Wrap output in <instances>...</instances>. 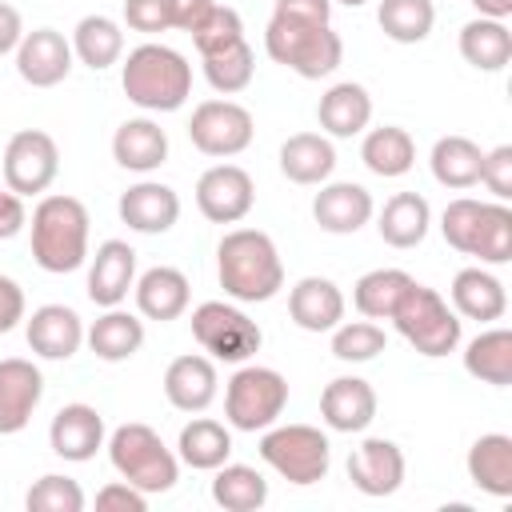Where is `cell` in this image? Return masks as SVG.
<instances>
[{
    "label": "cell",
    "mask_w": 512,
    "mask_h": 512,
    "mask_svg": "<svg viewBox=\"0 0 512 512\" xmlns=\"http://www.w3.org/2000/svg\"><path fill=\"white\" fill-rule=\"evenodd\" d=\"M448 292H452V312L464 316V320L492 324V320H500L508 312V292L488 268H460L452 276Z\"/></svg>",
    "instance_id": "27"
},
{
    "label": "cell",
    "mask_w": 512,
    "mask_h": 512,
    "mask_svg": "<svg viewBox=\"0 0 512 512\" xmlns=\"http://www.w3.org/2000/svg\"><path fill=\"white\" fill-rule=\"evenodd\" d=\"M24 320V288L12 276H0V332H12Z\"/></svg>",
    "instance_id": "51"
},
{
    "label": "cell",
    "mask_w": 512,
    "mask_h": 512,
    "mask_svg": "<svg viewBox=\"0 0 512 512\" xmlns=\"http://www.w3.org/2000/svg\"><path fill=\"white\" fill-rule=\"evenodd\" d=\"M288 316L304 332H332L344 320V292L328 276H304L288 292Z\"/></svg>",
    "instance_id": "23"
},
{
    "label": "cell",
    "mask_w": 512,
    "mask_h": 512,
    "mask_svg": "<svg viewBox=\"0 0 512 512\" xmlns=\"http://www.w3.org/2000/svg\"><path fill=\"white\" fill-rule=\"evenodd\" d=\"M96 508H104V512H144L148 508V492L132 488L128 480H112V484H104L96 492Z\"/></svg>",
    "instance_id": "49"
},
{
    "label": "cell",
    "mask_w": 512,
    "mask_h": 512,
    "mask_svg": "<svg viewBox=\"0 0 512 512\" xmlns=\"http://www.w3.org/2000/svg\"><path fill=\"white\" fill-rule=\"evenodd\" d=\"M72 56L84 68H92V72L112 68L124 56V32H120V24L112 16H100V12L96 16H84L76 24V32H72Z\"/></svg>",
    "instance_id": "37"
},
{
    "label": "cell",
    "mask_w": 512,
    "mask_h": 512,
    "mask_svg": "<svg viewBox=\"0 0 512 512\" xmlns=\"http://www.w3.org/2000/svg\"><path fill=\"white\" fill-rule=\"evenodd\" d=\"M316 120H320V128H324L328 136H336V140L360 136V132L368 128V120H372V96H368V88L356 84V80L332 84V88L320 96V104H316Z\"/></svg>",
    "instance_id": "25"
},
{
    "label": "cell",
    "mask_w": 512,
    "mask_h": 512,
    "mask_svg": "<svg viewBox=\"0 0 512 512\" xmlns=\"http://www.w3.org/2000/svg\"><path fill=\"white\" fill-rule=\"evenodd\" d=\"M24 224H28V208H24V196H16V192H0V240H12V236H20L24 232Z\"/></svg>",
    "instance_id": "52"
},
{
    "label": "cell",
    "mask_w": 512,
    "mask_h": 512,
    "mask_svg": "<svg viewBox=\"0 0 512 512\" xmlns=\"http://www.w3.org/2000/svg\"><path fill=\"white\" fill-rule=\"evenodd\" d=\"M376 204H372V192L364 184H352V180H336V184H320L316 200H312V220L320 232H332V236H352L360 232L368 220H372Z\"/></svg>",
    "instance_id": "16"
},
{
    "label": "cell",
    "mask_w": 512,
    "mask_h": 512,
    "mask_svg": "<svg viewBox=\"0 0 512 512\" xmlns=\"http://www.w3.org/2000/svg\"><path fill=\"white\" fill-rule=\"evenodd\" d=\"M108 460L120 472V480H128L140 492H168L180 480V456L160 440L156 428L148 424H120L108 436Z\"/></svg>",
    "instance_id": "5"
},
{
    "label": "cell",
    "mask_w": 512,
    "mask_h": 512,
    "mask_svg": "<svg viewBox=\"0 0 512 512\" xmlns=\"http://www.w3.org/2000/svg\"><path fill=\"white\" fill-rule=\"evenodd\" d=\"M124 24L132 32L156 36L172 28V0H124Z\"/></svg>",
    "instance_id": "47"
},
{
    "label": "cell",
    "mask_w": 512,
    "mask_h": 512,
    "mask_svg": "<svg viewBox=\"0 0 512 512\" xmlns=\"http://www.w3.org/2000/svg\"><path fill=\"white\" fill-rule=\"evenodd\" d=\"M24 336L40 360H72L84 344V320L68 304H40L28 316Z\"/></svg>",
    "instance_id": "18"
},
{
    "label": "cell",
    "mask_w": 512,
    "mask_h": 512,
    "mask_svg": "<svg viewBox=\"0 0 512 512\" xmlns=\"http://www.w3.org/2000/svg\"><path fill=\"white\" fill-rule=\"evenodd\" d=\"M16 72L32 88H56L72 72V40L56 28H32L16 44Z\"/></svg>",
    "instance_id": "14"
},
{
    "label": "cell",
    "mask_w": 512,
    "mask_h": 512,
    "mask_svg": "<svg viewBox=\"0 0 512 512\" xmlns=\"http://www.w3.org/2000/svg\"><path fill=\"white\" fill-rule=\"evenodd\" d=\"M376 24L396 44H420V40H428V32L436 24V4L432 0H380Z\"/></svg>",
    "instance_id": "40"
},
{
    "label": "cell",
    "mask_w": 512,
    "mask_h": 512,
    "mask_svg": "<svg viewBox=\"0 0 512 512\" xmlns=\"http://www.w3.org/2000/svg\"><path fill=\"white\" fill-rule=\"evenodd\" d=\"M264 52L284 64L288 72L304 80L332 76L344 60V40L332 32V24H308V20H288L272 16L264 28Z\"/></svg>",
    "instance_id": "4"
},
{
    "label": "cell",
    "mask_w": 512,
    "mask_h": 512,
    "mask_svg": "<svg viewBox=\"0 0 512 512\" xmlns=\"http://www.w3.org/2000/svg\"><path fill=\"white\" fill-rule=\"evenodd\" d=\"M124 96L144 112H176L192 96V64L168 44H140L120 68Z\"/></svg>",
    "instance_id": "2"
},
{
    "label": "cell",
    "mask_w": 512,
    "mask_h": 512,
    "mask_svg": "<svg viewBox=\"0 0 512 512\" xmlns=\"http://www.w3.org/2000/svg\"><path fill=\"white\" fill-rule=\"evenodd\" d=\"M212 500L224 512H256L268 504V480L252 464H220L212 476Z\"/></svg>",
    "instance_id": "39"
},
{
    "label": "cell",
    "mask_w": 512,
    "mask_h": 512,
    "mask_svg": "<svg viewBox=\"0 0 512 512\" xmlns=\"http://www.w3.org/2000/svg\"><path fill=\"white\" fill-rule=\"evenodd\" d=\"M24 508H28V512H84V488H80L72 476L48 472V476H40V480L28 488Z\"/></svg>",
    "instance_id": "44"
},
{
    "label": "cell",
    "mask_w": 512,
    "mask_h": 512,
    "mask_svg": "<svg viewBox=\"0 0 512 512\" xmlns=\"http://www.w3.org/2000/svg\"><path fill=\"white\" fill-rule=\"evenodd\" d=\"M480 212H484V200H472V196H456V200H448V208L440 212V232H444L448 248L472 256L476 228H480Z\"/></svg>",
    "instance_id": "46"
},
{
    "label": "cell",
    "mask_w": 512,
    "mask_h": 512,
    "mask_svg": "<svg viewBox=\"0 0 512 512\" xmlns=\"http://www.w3.org/2000/svg\"><path fill=\"white\" fill-rule=\"evenodd\" d=\"M336 4H344V8H360V4H368V0H336Z\"/></svg>",
    "instance_id": "56"
},
{
    "label": "cell",
    "mask_w": 512,
    "mask_h": 512,
    "mask_svg": "<svg viewBox=\"0 0 512 512\" xmlns=\"http://www.w3.org/2000/svg\"><path fill=\"white\" fill-rule=\"evenodd\" d=\"M40 400H44L40 368L24 356H4L0 360V436L24 432Z\"/></svg>",
    "instance_id": "13"
},
{
    "label": "cell",
    "mask_w": 512,
    "mask_h": 512,
    "mask_svg": "<svg viewBox=\"0 0 512 512\" xmlns=\"http://www.w3.org/2000/svg\"><path fill=\"white\" fill-rule=\"evenodd\" d=\"M176 456L180 464L196 468V472H216L228 456H232V432L220 424V420H208V416H196L180 428V440H176Z\"/></svg>",
    "instance_id": "33"
},
{
    "label": "cell",
    "mask_w": 512,
    "mask_h": 512,
    "mask_svg": "<svg viewBox=\"0 0 512 512\" xmlns=\"http://www.w3.org/2000/svg\"><path fill=\"white\" fill-rule=\"evenodd\" d=\"M472 256H476L480 264H508V260H512V208H508L504 200L484 204Z\"/></svg>",
    "instance_id": "42"
},
{
    "label": "cell",
    "mask_w": 512,
    "mask_h": 512,
    "mask_svg": "<svg viewBox=\"0 0 512 512\" xmlns=\"http://www.w3.org/2000/svg\"><path fill=\"white\" fill-rule=\"evenodd\" d=\"M388 348V336L376 320H340L332 328V356L344 364H364L376 360Z\"/></svg>",
    "instance_id": "43"
},
{
    "label": "cell",
    "mask_w": 512,
    "mask_h": 512,
    "mask_svg": "<svg viewBox=\"0 0 512 512\" xmlns=\"http://www.w3.org/2000/svg\"><path fill=\"white\" fill-rule=\"evenodd\" d=\"M256 204V184L240 164H212L196 180V208L212 224H240Z\"/></svg>",
    "instance_id": "12"
},
{
    "label": "cell",
    "mask_w": 512,
    "mask_h": 512,
    "mask_svg": "<svg viewBox=\"0 0 512 512\" xmlns=\"http://www.w3.org/2000/svg\"><path fill=\"white\" fill-rule=\"evenodd\" d=\"M216 276L224 296L240 304H264L284 288V260L268 232L232 228L216 248Z\"/></svg>",
    "instance_id": "1"
},
{
    "label": "cell",
    "mask_w": 512,
    "mask_h": 512,
    "mask_svg": "<svg viewBox=\"0 0 512 512\" xmlns=\"http://www.w3.org/2000/svg\"><path fill=\"white\" fill-rule=\"evenodd\" d=\"M116 212H120V220H124L132 232H140V236H160V232H168V228L180 220V196H176V188H168V184H160V180H140V184H132V188L120 196Z\"/></svg>",
    "instance_id": "19"
},
{
    "label": "cell",
    "mask_w": 512,
    "mask_h": 512,
    "mask_svg": "<svg viewBox=\"0 0 512 512\" xmlns=\"http://www.w3.org/2000/svg\"><path fill=\"white\" fill-rule=\"evenodd\" d=\"M288 408V380L276 368L244 364L224 388V420L236 432H264Z\"/></svg>",
    "instance_id": "8"
},
{
    "label": "cell",
    "mask_w": 512,
    "mask_h": 512,
    "mask_svg": "<svg viewBox=\"0 0 512 512\" xmlns=\"http://www.w3.org/2000/svg\"><path fill=\"white\" fill-rule=\"evenodd\" d=\"M480 184L496 200H508L512 196V144H496L492 152H484V160H480Z\"/></svg>",
    "instance_id": "48"
},
{
    "label": "cell",
    "mask_w": 512,
    "mask_h": 512,
    "mask_svg": "<svg viewBox=\"0 0 512 512\" xmlns=\"http://www.w3.org/2000/svg\"><path fill=\"white\" fill-rule=\"evenodd\" d=\"M256 136V124H252V112L236 100H204L192 108V120H188V140L196 152L204 156H240Z\"/></svg>",
    "instance_id": "10"
},
{
    "label": "cell",
    "mask_w": 512,
    "mask_h": 512,
    "mask_svg": "<svg viewBox=\"0 0 512 512\" xmlns=\"http://www.w3.org/2000/svg\"><path fill=\"white\" fill-rule=\"evenodd\" d=\"M88 208L76 196L52 192L32 208V260L52 272H76L88 260Z\"/></svg>",
    "instance_id": "3"
},
{
    "label": "cell",
    "mask_w": 512,
    "mask_h": 512,
    "mask_svg": "<svg viewBox=\"0 0 512 512\" xmlns=\"http://www.w3.org/2000/svg\"><path fill=\"white\" fill-rule=\"evenodd\" d=\"M132 292H136L140 316H144V320H160V324L184 316V312H188V300H192L188 276H184L180 268H172V264L148 268V272L132 284Z\"/></svg>",
    "instance_id": "24"
},
{
    "label": "cell",
    "mask_w": 512,
    "mask_h": 512,
    "mask_svg": "<svg viewBox=\"0 0 512 512\" xmlns=\"http://www.w3.org/2000/svg\"><path fill=\"white\" fill-rule=\"evenodd\" d=\"M480 160H484V152L468 136H440L432 144V156H428L436 184H444L452 192H464V188L480 184Z\"/></svg>",
    "instance_id": "35"
},
{
    "label": "cell",
    "mask_w": 512,
    "mask_h": 512,
    "mask_svg": "<svg viewBox=\"0 0 512 512\" xmlns=\"http://www.w3.org/2000/svg\"><path fill=\"white\" fill-rule=\"evenodd\" d=\"M48 444L60 460L84 464L104 448V416L92 404H64L48 424Z\"/></svg>",
    "instance_id": "21"
},
{
    "label": "cell",
    "mask_w": 512,
    "mask_h": 512,
    "mask_svg": "<svg viewBox=\"0 0 512 512\" xmlns=\"http://www.w3.org/2000/svg\"><path fill=\"white\" fill-rule=\"evenodd\" d=\"M464 372L476 376L480 384L508 388L512 384V332L508 328H488L468 340L464 348Z\"/></svg>",
    "instance_id": "36"
},
{
    "label": "cell",
    "mask_w": 512,
    "mask_h": 512,
    "mask_svg": "<svg viewBox=\"0 0 512 512\" xmlns=\"http://www.w3.org/2000/svg\"><path fill=\"white\" fill-rule=\"evenodd\" d=\"M240 40H244V20H240V12L228 8V4H216V8L208 12V20L192 32V44H196L200 56H216V52L240 44Z\"/></svg>",
    "instance_id": "45"
},
{
    "label": "cell",
    "mask_w": 512,
    "mask_h": 512,
    "mask_svg": "<svg viewBox=\"0 0 512 512\" xmlns=\"http://www.w3.org/2000/svg\"><path fill=\"white\" fill-rule=\"evenodd\" d=\"M320 420L332 432H364L376 420V388L360 376H336L320 392Z\"/></svg>",
    "instance_id": "20"
},
{
    "label": "cell",
    "mask_w": 512,
    "mask_h": 512,
    "mask_svg": "<svg viewBox=\"0 0 512 512\" xmlns=\"http://www.w3.org/2000/svg\"><path fill=\"white\" fill-rule=\"evenodd\" d=\"M60 176V148L48 132L40 128H24L8 140L4 148V184L16 196H40L52 188V180Z\"/></svg>",
    "instance_id": "11"
},
{
    "label": "cell",
    "mask_w": 512,
    "mask_h": 512,
    "mask_svg": "<svg viewBox=\"0 0 512 512\" xmlns=\"http://www.w3.org/2000/svg\"><path fill=\"white\" fill-rule=\"evenodd\" d=\"M200 64H204V80H208L216 92L236 96V92H244V88L252 84L256 52H252V44H248V40H240V44H232V48L216 52V56H200Z\"/></svg>",
    "instance_id": "41"
},
{
    "label": "cell",
    "mask_w": 512,
    "mask_h": 512,
    "mask_svg": "<svg viewBox=\"0 0 512 512\" xmlns=\"http://www.w3.org/2000/svg\"><path fill=\"white\" fill-rule=\"evenodd\" d=\"M280 172L292 184H324L336 172V148L320 132H296L280 144Z\"/></svg>",
    "instance_id": "31"
},
{
    "label": "cell",
    "mask_w": 512,
    "mask_h": 512,
    "mask_svg": "<svg viewBox=\"0 0 512 512\" xmlns=\"http://www.w3.org/2000/svg\"><path fill=\"white\" fill-rule=\"evenodd\" d=\"M360 160H364V168H368L372 176L396 180V176L412 172V164H416V140H412L408 128H400V124H380V128L364 132Z\"/></svg>",
    "instance_id": "32"
},
{
    "label": "cell",
    "mask_w": 512,
    "mask_h": 512,
    "mask_svg": "<svg viewBox=\"0 0 512 512\" xmlns=\"http://www.w3.org/2000/svg\"><path fill=\"white\" fill-rule=\"evenodd\" d=\"M112 160L128 172H156L164 160H168V132L148 120V116H136V120H124L112 136Z\"/></svg>",
    "instance_id": "26"
},
{
    "label": "cell",
    "mask_w": 512,
    "mask_h": 512,
    "mask_svg": "<svg viewBox=\"0 0 512 512\" xmlns=\"http://www.w3.org/2000/svg\"><path fill=\"white\" fill-rule=\"evenodd\" d=\"M468 480L496 496V500H508L512 496V436L504 432H484L480 440H472L468 448Z\"/></svg>",
    "instance_id": "29"
},
{
    "label": "cell",
    "mask_w": 512,
    "mask_h": 512,
    "mask_svg": "<svg viewBox=\"0 0 512 512\" xmlns=\"http://www.w3.org/2000/svg\"><path fill=\"white\" fill-rule=\"evenodd\" d=\"M212 8H216V0H172V28H180V32L192 36L208 20Z\"/></svg>",
    "instance_id": "53"
},
{
    "label": "cell",
    "mask_w": 512,
    "mask_h": 512,
    "mask_svg": "<svg viewBox=\"0 0 512 512\" xmlns=\"http://www.w3.org/2000/svg\"><path fill=\"white\" fill-rule=\"evenodd\" d=\"M460 56L476 68V72H500L512 60V32L504 20H488L476 16L460 28Z\"/></svg>",
    "instance_id": "34"
},
{
    "label": "cell",
    "mask_w": 512,
    "mask_h": 512,
    "mask_svg": "<svg viewBox=\"0 0 512 512\" xmlns=\"http://www.w3.org/2000/svg\"><path fill=\"white\" fill-rule=\"evenodd\" d=\"M84 340H88L96 360L120 364L144 348V320L124 312V308H104V316H96L92 328H84Z\"/></svg>",
    "instance_id": "28"
},
{
    "label": "cell",
    "mask_w": 512,
    "mask_h": 512,
    "mask_svg": "<svg viewBox=\"0 0 512 512\" xmlns=\"http://www.w3.org/2000/svg\"><path fill=\"white\" fill-rule=\"evenodd\" d=\"M192 336L212 360H224V364L252 360L260 352V340H264L260 324L224 300H204L192 308Z\"/></svg>",
    "instance_id": "9"
},
{
    "label": "cell",
    "mask_w": 512,
    "mask_h": 512,
    "mask_svg": "<svg viewBox=\"0 0 512 512\" xmlns=\"http://www.w3.org/2000/svg\"><path fill=\"white\" fill-rule=\"evenodd\" d=\"M20 40H24V20H20V12L12 4L0 0V56L16 52Z\"/></svg>",
    "instance_id": "54"
},
{
    "label": "cell",
    "mask_w": 512,
    "mask_h": 512,
    "mask_svg": "<svg viewBox=\"0 0 512 512\" xmlns=\"http://www.w3.org/2000/svg\"><path fill=\"white\" fill-rule=\"evenodd\" d=\"M432 228V208L420 192H396L384 200L376 232L388 248H416Z\"/></svg>",
    "instance_id": "30"
},
{
    "label": "cell",
    "mask_w": 512,
    "mask_h": 512,
    "mask_svg": "<svg viewBox=\"0 0 512 512\" xmlns=\"http://www.w3.org/2000/svg\"><path fill=\"white\" fill-rule=\"evenodd\" d=\"M216 392H220V376L212 356L188 352L164 368V396L176 412H204L216 400Z\"/></svg>",
    "instance_id": "22"
},
{
    "label": "cell",
    "mask_w": 512,
    "mask_h": 512,
    "mask_svg": "<svg viewBox=\"0 0 512 512\" xmlns=\"http://www.w3.org/2000/svg\"><path fill=\"white\" fill-rule=\"evenodd\" d=\"M392 324H396V332H400L420 356H428V360L448 356V352H456V344H460V316L448 308V300H444L436 288L416 284V280H412V288L400 296V304H396V312H392Z\"/></svg>",
    "instance_id": "7"
},
{
    "label": "cell",
    "mask_w": 512,
    "mask_h": 512,
    "mask_svg": "<svg viewBox=\"0 0 512 512\" xmlns=\"http://www.w3.org/2000/svg\"><path fill=\"white\" fill-rule=\"evenodd\" d=\"M136 284V248L128 240H104L88 264V300L96 308H120Z\"/></svg>",
    "instance_id": "17"
},
{
    "label": "cell",
    "mask_w": 512,
    "mask_h": 512,
    "mask_svg": "<svg viewBox=\"0 0 512 512\" xmlns=\"http://www.w3.org/2000/svg\"><path fill=\"white\" fill-rule=\"evenodd\" d=\"M404 468L408 464H404L400 444H392L384 436H368L348 456V480L364 496H392L404 484Z\"/></svg>",
    "instance_id": "15"
},
{
    "label": "cell",
    "mask_w": 512,
    "mask_h": 512,
    "mask_svg": "<svg viewBox=\"0 0 512 512\" xmlns=\"http://www.w3.org/2000/svg\"><path fill=\"white\" fill-rule=\"evenodd\" d=\"M472 8L488 20H508L512 16V0H472Z\"/></svg>",
    "instance_id": "55"
},
{
    "label": "cell",
    "mask_w": 512,
    "mask_h": 512,
    "mask_svg": "<svg viewBox=\"0 0 512 512\" xmlns=\"http://www.w3.org/2000/svg\"><path fill=\"white\" fill-rule=\"evenodd\" d=\"M408 288H412V276L404 268H372L356 280L352 304L364 320H392V312Z\"/></svg>",
    "instance_id": "38"
},
{
    "label": "cell",
    "mask_w": 512,
    "mask_h": 512,
    "mask_svg": "<svg viewBox=\"0 0 512 512\" xmlns=\"http://www.w3.org/2000/svg\"><path fill=\"white\" fill-rule=\"evenodd\" d=\"M260 460L288 484H320L332 468V444L312 424H272L260 436Z\"/></svg>",
    "instance_id": "6"
},
{
    "label": "cell",
    "mask_w": 512,
    "mask_h": 512,
    "mask_svg": "<svg viewBox=\"0 0 512 512\" xmlns=\"http://www.w3.org/2000/svg\"><path fill=\"white\" fill-rule=\"evenodd\" d=\"M272 16L308 20V24H332V0H276Z\"/></svg>",
    "instance_id": "50"
}]
</instances>
